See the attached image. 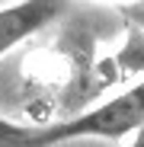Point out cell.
Instances as JSON below:
<instances>
[{"instance_id":"1","label":"cell","mask_w":144,"mask_h":147,"mask_svg":"<svg viewBox=\"0 0 144 147\" xmlns=\"http://www.w3.org/2000/svg\"><path fill=\"white\" fill-rule=\"evenodd\" d=\"M141 125H144V80L74 118L55 121V125H35V128L26 125L10 147H58V144L83 141V138L118 141Z\"/></svg>"},{"instance_id":"2","label":"cell","mask_w":144,"mask_h":147,"mask_svg":"<svg viewBox=\"0 0 144 147\" xmlns=\"http://www.w3.org/2000/svg\"><path fill=\"white\" fill-rule=\"evenodd\" d=\"M74 0H19L0 7V58L70 13Z\"/></svg>"},{"instance_id":"3","label":"cell","mask_w":144,"mask_h":147,"mask_svg":"<svg viewBox=\"0 0 144 147\" xmlns=\"http://www.w3.org/2000/svg\"><path fill=\"white\" fill-rule=\"evenodd\" d=\"M22 128H26V125H19V121H10V118L0 115V147H10V144L22 134Z\"/></svg>"},{"instance_id":"4","label":"cell","mask_w":144,"mask_h":147,"mask_svg":"<svg viewBox=\"0 0 144 147\" xmlns=\"http://www.w3.org/2000/svg\"><path fill=\"white\" fill-rule=\"evenodd\" d=\"M131 134H135V138H131V144H128V147H144V125H141V128H135Z\"/></svg>"}]
</instances>
